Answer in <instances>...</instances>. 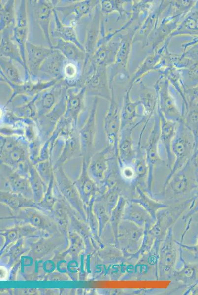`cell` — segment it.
<instances>
[{
  "label": "cell",
  "mask_w": 198,
  "mask_h": 295,
  "mask_svg": "<svg viewBox=\"0 0 198 295\" xmlns=\"http://www.w3.org/2000/svg\"><path fill=\"white\" fill-rule=\"evenodd\" d=\"M194 147L193 134L185 126L182 118L177 123L176 132L171 142V149L174 162L167 177L166 182L192 157Z\"/></svg>",
  "instance_id": "obj_1"
},
{
  "label": "cell",
  "mask_w": 198,
  "mask_h": 295,
  "mask_svg": "<svg viewBox=\"0 0 198 295\" xmlns=\"http://www.w3.org/2000/svg\"><path fill=\"white\" fill-rule=\"evenodd\" d=\"M97 98L95 97L87 118L78 128L81 157L87 162L94 154L93 152L95 147L97 130Z\"/></svg>",
  "instance_id": "obj_2"
},
{
  "label": "cell",
  "mask_w": 198,
  "mask_h": 295,
  "mask_svg": "<svg viewBox=\"0 0 198 295\" xmlns=\"http://www.w3.org/2000/svg\"><path fill=\"white\" fill-rule=\"evenodd\" d=\"M29 143L24 136L11 140L0 147V164L16 169L21 164L30 161Z\"/></svg>",
  "instance_id": "obj_3"
},
{
  "label": "cell",
  "mask_w": 198,
  "mask_h": 295,
  "mask_svg": "<svg viewBox=\"0 0 198 295\" xmlns=\"http://www.w3.org/2000/svg\"><path fill=\"white\" fill-rule=\"evenodd\" d=\"M95 1L75 0L68 4L57 5L55 9L63 23L76 27L84 18L88 17L90 14Z\"/></svg>",
  "instance_id": "obj_4"
},
{
  "label": "cell",
  "mask_w": 198,
  "mask_h": 295,
  "mask_svg": "<svg viewBox=\"0 0 198 295\" xmlns=\"http://www.w3.org/2000/svg\"><path fill=\"white\" fill-rule=\"evenodd\" d=\"M58 0H28L32 6L36 23L39 26L44 38L49 45L53 48L50 34V22L53 16V11L59 3Z\"/></svg>",
  "instance_id": "obj_5"
},
{
  "label": "cell",
  "mask_w": 198,
  "mask_h": 295,
  "mask_svg": "<svg viewBox=\"0 0 198 295\" xmlns=\"http://www.w3.org/2000/svg\"><path fill=\"white\" fill-rule=\"evenodd\" d=\"M68 88L69 87L63 79L35 95V105L37 119L54 108Z\"/></svg>",
  "instance_id": "obj_6"
},
{
  "label": "cell",
  "mask_w": 198,
  "mask_h": 295,
  "mask_svg": "<svg viewBox=\"0 0 198 295\" xmlns=\"http://www.w3.org/2000/svg\"><path fill=\"white\" fill-rule=\"evenodd\" d=\"M115 157L110 147L107 145L101 150L94 153L87 163V172L95 182L104 181L106 178L110 160Z\"/></svg>",
  "instance_id": "obj_7"
},
{
  "label": "cell",
  "mask_w": 198,
  "mask_h": 295,
  "mask_svg": "<svg viewBox=\"0 0 198 295\" xmlns=\"http://www.w3.org/2000/svg\"><path fill=\"white\" fill-rule=\"evenodd\" d=\"M66 92L50 112L38 118L35 121L38 129V136L43 143L52 135L58 121L65 113Z\"/></svg>",
  "instance_id": "obj_8"
},
{
  "label": "cell",
  "mask_w": 198,
  "mask_h": 295,
  "mask_svg": "<svg viewBox=\"0 0 198 295\" xmlns=\"http://www.w3.org/2000/svg\"><path fill=\"white\" fill-rule=\"evenodd\" d=\"M66 60L65 57L59 50L53 49L52 52L41 64L37 80L47 82L63 79V68Z\"/></svg>",
  "instance_id": "obj_9"
},
{
  "label": "cell",
  "mask_w": 198,
  "mask_h": 295,
  "mask_svg": "<svg viewBox=\"0 0 198 295\" xmlns=\"http://www.w3.org/2000/svg\"><path fill=\"white\" fill-rule=\"evenodd\" d=\"M160 130V119L159 117L157 116L150 131L147 146L144 149L148 167V179L150 181L153 179L154 171L156 166L160 163H165L159 150Z\"/></svg>",
  "instance_id": "obj_10"
},
{
  "label": "cell",
  "mask_w": 198,
  "mask_h": 295,
  "mask_svg": "<svg viewBox=\"0 0 198 295\" xmlns=\"http://www.w3.org/2000/svg\"><path fill=\"white\" fill-rule=\"evenodd\" d=\"M86 88L84 86L71 87L66 92V109L64 117L78 128L80 116L85 107Z\"/></svg>",
  "instance_id": "obj_11"
},
{
  "label": "cell",
  "mask_w": 198,
  "mask_h": 295,
  "mask_svg": "<svg viewBox=\"0 0 198 295\" xmlns=\"http://www.w3.org/2000/svg\"><path fill=\"white\" fill-rule=\"evenodd\" d=\"M0 81L6 83L11 89V94L5 105L10 104L15 98L18 96H25L32 98L44 90L53 86L58 80L47 82L37 81L33 82L31 80L24 81L20 84H14L4 77L0 76Z\"/></svg>",
  "instance_id": "obj_12"
},
{
  "label": "cell",
  "mask_w": 198,
  "mask_h": 295,
  "mask_svg": "<svg viewBox=\"0 0 198 295\" xmlns=\"http://www.w3.org/2000/svg\"><path fill=\"white\" fill-rule=\"evenodd\" d=\"M121 125V116L117 109L111 105L104 118L103 129L106 137L107 145L110 147L117 160Z\"/></svg>",
  "instance_id": "obj_13"
},
{
  "label": "cell",
  "mask_w": 198,
  "mask_h": 295,
  "mask_svg": "<svg viewBox=\"0 0 198 295\" xmlns=\"http://www.w3.org/2000/svg\"><path fill=\"white\" fill-rule=\"evenodd\" d=\"M26 64L30 79L37 81L40 67L47 57L52 52L53 48L33 44L27 41L25 45Z\"/></svg>",
  "instance_id": "obj_14"
},
{
  "label": "cell",
  "mask_w": 198,
  "mask_h": 295,
  "mask_svg": "<svg viewBox=\"0 0 198 295\" xmlns=\"http://www.w3.org/2000/svg\"><path fill=\"white\" fill-rule=\"evenodd\" d=\"M159 118L160 126V153L161 155V150L165 151L167 159V166L171 169L174 162V156L171 152V145L176 132L178 122L168 120L161 112H159Z\"/></svg>",
  "instance_id": "obj_15"
},
{
  "label": "cell",
  "mask_w": 198,
  "mask_h": 295,
  "mask_svg": "<svg viewBox=\"0 0 198 295\" xmlns=\"http://www.w3.org/2000/svg\"><path fill=\"white\" fill-rule=\"evenodd\" d=\"M14 25L6 27L0 31V56L9 58L22 66L25 70L24 81H27L30 80L28 70L23 61L18 46L12 38Z\"/></svg>",
  "instance_id": "obj_16"
},
{
  "label": "cell",
  "mask_w": 198,
  "mask_h": 295,
  "mask_svg": "<svg viewBox=\"0 0 198 295\" xmlns=\"http://www.w3.org/2000/svg\"><path fill=\"white\" fill-rule=\"evenodd\" d=\"M136 126L127 127L120 131L118 143L119 167L133 164L136 156V148H134L132 134Z\"/></svg>",
  "instance_id": "obj_17"
},
{
  "label": "cell",
  "mask_w": 198,
  "mask_h": 295,
  "mask_svg": "<svg viewBox=\"0 0 198 295\" xmlns=\"http://www.w3.org/2000/svg\"><path fill=\"white\" fill-rule=\"evenodd\" d=\"M81 156L78 130L64 139L54 167L63 166L66 162L75 157Z\"/></svg>",
  "instance_id": "obj_18"
},
{
  "label": "cell",
  "mask_w": 198,
  "mask_h": 295,
  "mask_svg": "<svg viewBox=\"0 0 198 295\" xmlns=\"http://www.w3.org/2000/svg\"><path fill=\"white\" fill-rule=\"evenodd\" d=\"M53 17L54 28L50 31L51 37L73 43L85 52L84 46L78 39L75 26L63 23L55 8L53 11Z\"/></svg>",
  "instance_id": "obj_19"
},
{
  "label": "cell",
  "mask_w": 198,
  "mask_h": 295,
  "mask_svg": "<svg viewBox=\"0 0 198 295\" xmlns=\"http://www.w3.org/2000/svg\"><path fill=\"white\" fill-rule=\"evenodd\" d=\"M53 48L59 50L69 61L76 63L83 67L86 58V52L73 43L57 39Z\"/></svg>",
  "instance_id": "obj_20"
},
{
  "label": "cell",
  "mask_w": 198,
  "mask_h": 295,
  "mask_svg": "<svg viewBox=\"0 0 198 295\" xmlns=\"http://www.w3.org/2000/svg\"><path fill=\"white\" fill-rule=\"evenodd\" d=\"M13 61L9 58L0 56V76L14 84H22L24 81L22 79L19 72Z\"/></svg>",
  "instance_id": "obj_21"
},
{
  "label": "cell",
  "mask_w": 198,
  "mask_h": 295,
  "mask_svg": "<svg viewBox=\"0 0 198 295\" xmlns=\"http://www.w3.org/2000/svg\"><path fill=\"white\" fill-rule=\"evenodd\" d=\"M15 0L0 1V31L15 24Z\"/></svg>",
  "instance_id": "obj_22"
},
{
  "label": "cell",
  "mask_w": 198,
  "mask_h": 295,
  "mask_svg": "<svg viewBox=\"0 0 198 295\" xmlns=\"http://www.w3.org/2000/svg\"><path fill=\"white\" fill-rule=\"evenodd\" d=\"M183 120L185 126L193 134L195 145L194 154L198 148V102L187 114L183 117Z\"/></svg>",
  "instance_id": "obj_23"
},
{
  "label": "cell",
  "mask_w": 198,
  "mask_h": 295,
  "mask_svg": "<svg viewBox=\"0 0 198 295\" xmlns=\"http://www.w3.org/2000/svg\"><path fill=\"white\" fill-rule=\"evenodd\" d=\"M45 183H50L54 178V162L52 159L42 161L33 165Z\"/></svg>",
  "instance_id": "obj_24"
},
{
  "label": "cell",
  "mask_w": 198,
  "mask_h": 295,
  "mask_svg": "<svg viewBox=\"0 0 198 295\" xmlns=\"http://www.w3.org/2000/svg\"><path fill=\"white\" fill-rule=\"evenodd\" d=\"M43 143L39 137L29 143V156L32 164H36L39 159L41 148Z\"/></svg>",
  "instance_id": "obj_25"
},
{
  "label": "cell",
  "mask_w": 198,
  "mask_h": 295,
  "mask_svg": "<svg viewBox=\"0 0 198 295\" xmlns=\"http://www.w3.org/2000/svg\"><path fill=\"white\" fill-rule=\"evenodd\" d=\"M120 169V175L125 180L131 181L136 179V172L133 164L123 165Z\"/></svg>",
  "instance_id": "obj_26"
},
{
  "label": "cell",
  "mask_w": 198,
  "mask_h": 295,
  "mask_svg": "<svg viewBox=\"0 0 198 295\" xmlns=\"http://www.w3.org/2000/svg\"><path fill=\"white\" fill-rule=\"evenodd\" d=\"M198 156V148L197 150V151H196V152L193 154V155L192 156V157H191V159H194L195 158H196L197 156Z\"/></svg>",
  "instance_id": "obj_27"
},
{
  "label": "cell",
  "mask_w": 198,
  "mask_h": 295,
  "mask_svg": "<svg viewBox=\"0 0 198 295\" xmlns=\"http://www.w3.org/2000/svg\"><path fill=\"white\" fill-rule=\"evenodd\" d=\"M197 182H198V178Z\"/></svg>",
  "instance_id": "obj_28"
}]
</instances>
